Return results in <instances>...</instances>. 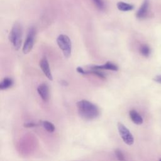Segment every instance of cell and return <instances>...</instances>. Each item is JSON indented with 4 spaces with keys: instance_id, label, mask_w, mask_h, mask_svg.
Instances as JSON below:
<instances>
[{
    "instance_id": "d6986e66",
    "label": "cell",
    "mask_w": 161,
    "mask_h": 161,
    "mask_svg": "<svg viewBox=\"0 0 161 161\" xmlns=\"http://www.w3.org/2000/svg\"><path fill=\"white\" fill-rule=\"evenodd\" d=\"M153 80L156 82H158V83H160L161 84V75H156L153 79Z\"/></svg>"
},
{
    "instance_id": "2e32d148",
    "label": "cell",
    "mask_w": 161,
    "mask_h": 161,
    "mask_svg": "<svg viewBox=\"0 0 161 161\" xmlns=\"http://www.w3.org/2000/svg\"><path fill=\"white\" fill-rule=\"evenodd\" d=\"M114 153H115V155L116 156V157L118 158V159L119 160H125V157H124V154L120 149H119V148L115 149L114 150Z\"/></svg>"
},
{
    "instance_id": "52a82bcc",
    "label": "cell",
    "mask_w": 161,
    "mask_h": 161,
    "mask_svg": "<svg viewBox=\"0 0 161 161\" xmlns=\"http://www.w3.org/2000/svg\"><path fill=\"white\" fill-rule=\"evenodd\" d=\"M39 65L40 67L41 68L42 72L45 74V75L50 80H53V77L52 74L50 69V65L48 64V62L47 60V58L46 57L42 58L40 62H39Z\"/></svg>"
},
{
    "instance_id": "4fadbf2b",
    "label": "cell",
    "mask_w": 161,
    "mask_h": 161,
    "mask_svg": "<svg viewBox=\"0 0 161 161\" xmlns=\"http://www.w3.org/2000/svg\"><path fill=\"white\" fill-rule=\"evenodd\" d=\"M139 50H140V53L143 57H148L150 55V52H151V50H150V48L149 46H148L147 45H145V44L142 45L140 47Z\"/></svg>"
},
{
    "instance_id": "ac0fdd59",
    "label": "cell",
    "mask_w": 161,
    "mask_h": 161,
    "mask_svg": "<svg viewBox=\"0 0 161 161\" xmlns=\"http://www.w3.org/2000/svg\"><path fill=\"white\" fill-rule=\"evenodd\" d=\"M76 70L77 72L81 74H84V75H87V70H85L83 69L82 67H78L76 69Z\"/></svg>"
},
{
    "instance_id": "6da1fadb",
    "label": "cell",
    "mask_w": 161,
    "mask_h": 161,
    "mask_svg": "<svg viewBox=\"0 0 161 161\" xmlns=\"http://www.w3.org/2000/svg\"><path fill=\"white\" fill-rule=\"evenodd\" d=\"M79 116L86 120H92L100 114V110L97 105L85 99L78 101L76 104Z\"/></svg>"
},
{
    "instance_id": "3957f363",
    "label": "cell",
    "mask_w": 161,
    "mask_h": 161,
    "mask_svg": "<svg viewBox=\"0 0 161 161\" xmlns=\"http://www.w3.org/2000/svg\"><path fill=\"white\" fill-rule=\"evenodd\" d=\"M57 43L62 51L64 57H70L72 52V42L70 38L66 35L61 34L57 38Z\"/></svg>"
},
{
    "instance_id": "8992f818",
    "label": "cell",
    "mask_w": 161,
    "mask_h": 161,
    "mask_svg": "<svg viewBox=\"0 0 161 161\" xmlns=\"http://www.w3.org/2000/svg\"><path fill=\"white\" fill-rule=\"evenodd\" d=\"M149 6H150V1L149 0H144L140 7V8L138 9L136 16L138 19H143L145 18L148 14V10H149Z\"/></svg>"
},
{
    "instance_id": "9a60e30c",
    "label": "cell",
    "mask_w": 161,
    "mask_h": 161,
    "mask_svg": "<svg viewBox=\"0 0 161 161\" xmlns=\"http://www.w3.org/2000/svg\"><path fill=\"white\" fill-rule=\"evenodd\" d=\"M95 6L99 9H103L104 8V3L103 0H92Z\"/></svg>"
},
{
    "instance_id": "7a4b0ae2",
    "label": "cell",
    "mask_w": 161,
    "mask_h": 161,
    "mask_svg": "<svg viewBox=\"0 0 161 161\" xmlns=\"http://www.w3.org/2000/svg\"><path fill=\"white\" fill-rule=\"evenodd\" d=\"M23 28L19 23L16 22L12 26L9 35V40L16 50H18L21 45Z\"/></svg>"
},
{
    "instance_id": "5bb4252c",
    "label": "cell",
    "mask_w": 161,
    "mask_h": 161,
    "mask_svg": "<svg viewBox=\"0 0 161 161\" xmlns=\"http://www.w3.org/2000/svg\"><path fill=\"white\" fill-rule=\"evenodd\" d=\"M42 125L45 130H46L48 132L52 133L55 131V126L51 122H49L48 121H43L42 122Z\"/></svg>"
},
{
    "instance_id": "7c38bea8",
    "label": "cell",
    "mask_w": 161,
    "mask_h": 161,
    "mask_svg": "<svg viewBox=\"0 0 161 161\" xmlns=\"http://www.w3.org/2000/svg\"><path fill=\"white\" fill-rule=\"evenodd\" d=\"M13 80L10 77L4 78L0 83V89L5 90L11 87L13 85Z\"/></svg>"
},
{
    "instance_id": "ffe728a7",
    "label": "cell",
    "mask_w": 161,
    "mask_h": 161,
    "mask_svg": "<svg viewBox=\"0 0 161 161\" xmlns=\"http://www.w3.org/2000/svg\"><path fill=\"white\" fill-rule=\"evenodd\" d=\"M60 83H61V84L62 85V86H67L68 85V83L67 82V81H65V80H61V82H60Z\"/></svg>"
},
{
    "instance_id": "ba28073f",
    "label": "cell",
    "mask_w": 161,
    "mask_h": 161,
    "mask_svg": "<svg viewBox=\"0 0 161 161\" xmlns=\"http://www.w3.org/2000/svg\"><path fill=\"white\" fill-rule=\"evenodd\" d=\"M37 92L41 98L44 101H48L50 97L49 87L47 84L42 83L37 87Z\"/></svg>"
},
{
    "instance_id": "9c48e42d",
    "label": "cell",
    "mask_w": 161,
    "mask_h": 161,
    "mask_svg": "<svg viewBox=\"0 0 161 161\" xmlns=\"http://www.w3.org/2000/svg\"><path fill=\"white\" fill-rule=\"evenodd\" d=\"M89 69H98V70H109L113 71H117L118 70V66L111 62H107L103 65H94L89 67Z\"/></svg>"
},
{
    "instance_id": "30bf717a",
    "label": "cell",
    "mask_w": 161,
    "mask_h": 161,
    "mask_svg": "<svg viewBox=\"0 0 161 161\" xmlns=\"http://www.w3.org/2000/svg\"><path fill=\"white\" fill-rule=\"evenodd\" d=\"M129 115L131 121L136 125H141L143 123V118L141 115L135 109H131L129 112Z\"/></svg>"
},
{
    "instance_id": "e0dca14e",
    "label": "cell",
    "mask_w": 161,
    "mask_h": 161,
    "mask_svg": "<svg viewBox=\"0 0 161 161\" xmlns=\"http://www.w3.org/2000/svg\"><path fill=\"white\" fill-rule=\"evenodd\" d=\"M23 125L25 128H33V127H36V126H38V124H36L33 122H27V123H25Z\"/></svg>"
},
{
    "instance_id": "277c9868",
    "label": "cell",
    "mask_w": 161,
    "mask_h": 161,
    "mask_svg": "<svg viewBox=\"0 0 161 161\" xmlns=\"http://www.w3.org/2000/svg\"><path fill=\"white\" fill-rule=\"evenodd\" d=\"M35 29L34 27H31L28 31L24 45L23 46V52L25 54L28 53L33 48L34 42H35Z\"/></svg>"
},
{
    "instance_id": "5b68a950",
    "label": "cell",
    "mask_w": 161,
    "mask_h": 161,
    "mask_svg": "<svg viewBox=\"0 0 161 161\" xmlns=\"http://www.w3.org/2000/svg\"><path fill=\"white\" fill-rule=\"evenodd\" d=\"M117 126L118 132L123 142L128 145H131L134 143V138L130 130L120 122L118 123Z\"/></svg>"
},
{
    "instance_id": "8fae6325",
    "label": "cell",
    "mask_w": 161,
    "mask_h": 161,
    "mask_svg": "<svg viewBox=\"0 0 161 161\" xmlns=\"http://www.w3.org/2000/svg\"><path fill=\"white\" fill-rule=\"evenodd\" d=\"M117 8L121 11H129L134 9V6L133 4L126 3L123 1H119L116 4Z\"/></svg>"
}]
</instances>
